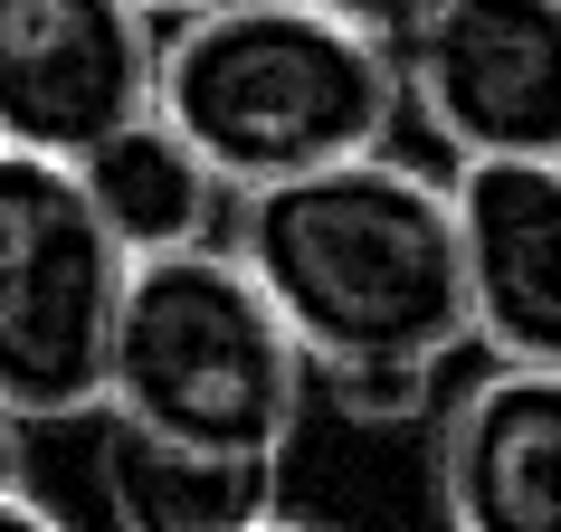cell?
Segmentation results:
<instances>
[{"mask_svg": "<svg viewBox=\"0 0 561 532\" xmlns=\"http://www.w3.org/2000/svg\"><path fill=\"white\" fill-rule=\"evenodd\" d=\"M0 532H67V523L30 495V485H0Z\"/></svg>", "mask_w": 561, "mask_h": 532, "instance_id": "cell-13", "label": "cell"}, {"mask_svg": "<svg viewBox=\"0 0 561 532\" xmlns=\"http://www.w3.org/2000/svg\"><path fill=\"white\" fill-rule=\"evenodd\" d=\"M105 504H115L124 532H238L276 513V456H219V447H181L152 438V428H124L105 418Z\"/></svg>", "mask_w": 561, "mask_h": 532, "instance_id": "cell-10", "label": "cell"}, {"mask_svg": "<svg viewBox=\"0 0 561 532\" xmlns=\"http://www.w3.org/2000/svg\"><path fill=\"white\" fill-rule=\"evenodd\" d=\"M67 172H77L87 209L105 219V238H115L124 257H162V247H191V238L219 229V172L152 105L124 115L115 134H95Z\"/></svg>", "mask_w": 561, "mask_h": 532, "instance_id": "cell-9", "label": "cell"}, {"mask_svg": "<svg viewBox=\"0 0 561 532\" xmlns=\"http://www.w3.org/2000/svg\"><path fill=\"white\" fill-rule=\"evenodd\" d=\"M238 532H324V523H305V513H286V504H276V513H257V523H238Z\"/></svg>", "mask_w": 561, "mask_h": 532, "instance_id": "cell-15", "label": "cell"}, {"mask_svg": "<svg viewBox=\"0 0 561 532\" xmlns=\"http://www.w3.org/2000/svg\"><path fill=\"white\" fill-rule=\"evenodd\" d=\"M238 266L257 276L305 371L324 361H447L467 343L447 190L390 152L238 190Z\"/></svg>", "mask_w": 561, "mask_h": 532, "instance_id": "cell-1", "label": "cell"}, {"mask_svg": "<svg viewBox=\"0 0 561 532\" xmlns=\"http://www.w3.org/2000/svg\"><path fill=\"white\" fill-rule=\"evenodd\" d=\"M447 532H561V361H495L438 428Z\"/></svg>", "mask_w": 561, "mask_h": 532, "instance_id": "cell-8", "label": "cell"}, {"mask_svg": "<svg viewBox=\"0 0 561 532\" xmlns=\"http://www.w3.org/2000/svg\"><path fill=\"white\" fill-rule=\"evenodd\" d=\"M105 418L219 456H286L305 418V352L238 247L191 238L124 266L105 333Z\"/></svg>", "mask_w": 561, "mask_h": 532, "instance_id": "cell-3", "label": "cell"}, {"mask_svg": "<svg viewBox=\"0 0 561 532\" xmlns=\"http://www.w3.org/2000/svg\"><path fill=\"white\" fill-rule=\"evenodd\" d=\"M447 229L467 343L495 361H561V162H457Z\"/></svg>", "mask_w": 561, "mask_h": 532, "instance_id": "cell-7", "label": "cell"}, {"mask_svg": "<svg viewBox=\"0 0 561 532\" xmlns=\"http://www.w3.org/2000/svg\"><path fill=\"white\" fill-rule=\"evenodd\" d=\"M305 10H324V20H343V30H362V38H381V48H400V38L438 10V0H305Z\"/></svg>", "mask_w": 561, "mask_h": 532, "instance_id": "cell-12", "label": "cell"}, {"mask_svg": "<svg viewBox=\"0 0 561 532\" xmlns=\"http://www.w3.org/2000/svg\"><path fill=\"white\" fill-rule=\"evenodd\" d=\"M152 115L219 172V190H266L381 152L400 67L381 38L305 0H209L152 48Z\"/></svg>", "mask_w": 561, "mask_h": 532, "instance_id": "cell-2", "label": "cell"}, {"mask_svg": "<svg viewBox=\"0 0 561 532\" xmlns=\"http://www.w3.org/2000/svg\"><path fill=\"white\" fill-rule=\"evenodd\" d=\"M390 67L457 162H561V0H438Z\"/></svg>", "mask_w": 561, "mask_h": 532, "instance_id": "cell-5", "label": "cell"}, {"mask_svg": "<svg viewBox=\"0 0 561 532\" xmlns=\"http://www.w3.org/2000/svg\"><path fill=\"white\" fill-rule=\"evenodd\" d=\"M0 485H20V418L0 409Z\"/></svg>", "mask_w": 561, "mask_h": 532, "instance_id": "cell-14", "label": "cell"}, {"mask_svg": "<svg viewBox=\"0 0 561 532\" xmlns=\"http://www.w3.org/2000/svg\"><path fill=\"white\" fill-rule=\"evenodd\" d=\"M152 48L144 0H0V152L77 162L152 105Z\"/></svg>", "mask_w": 561, "mask_h": 532, "instance_id": "cell-6", "label": "cell"}, {"mask_svg": "<svg viewBox=\"0 0 561 532\" xmlns=\"http://www.w3.org/2000/svg\"><path fill=\"white\" fill-rule=\"evenodd\" d=\"M124 266L134 257L105 238L67 162L0 152V409L20 428L105 409Z\"/></svg>", "mask_w": 561, "mask_h": 532, "instance_id": "cell-4", "label": "cell"}, {"mask_svg": "<svg viewBox=\"0 0 561 532\" xmlns=\"http://www.w3.org/2000/svg\"><path fill=\"white\" fill-rule=\"evenodd\" d=\"M152 20H191V10H209V0H144Z\"/></svg>", "mask_w": 561, "mask_h": 532, "instance_id": "cell-16", "label": "cell"}, {"mask_svg": "<svg viewBox=\"0 0 561 532\" xmlns=\"http://www.w3.org/2000/svg\"><path fill=\"white\" fill-rule=\"evenodd\" d=\"M305 390H324L333 409L362 418V428H400V418L428 409L438 361H324V371H305Z\"/></svg>", "mask_w": 561, "mask_h": 532, "instance_id": "cell-11", "label": "cell"}]
</instances>
